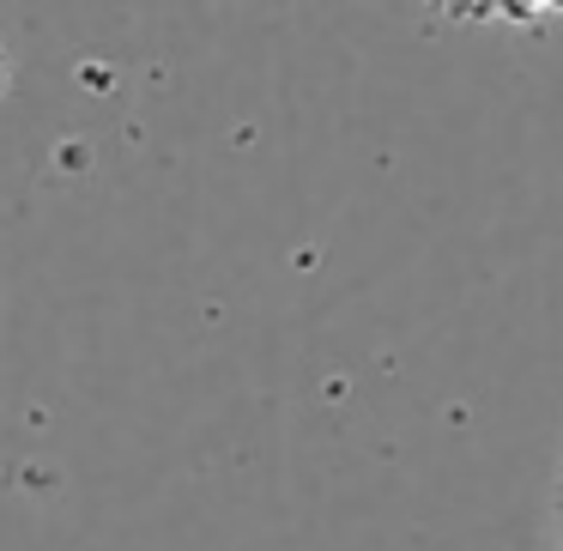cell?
Wrapping results in <instances>:
<instances>
[{
  "label": "cell",
  "instance_id": "7a4b0ae2",
  "mask_svg": "<svg viewBox=\"0 0 563 551\" xmlns=\"http://www.w3.org/2000/svg\"><path fill=\"white\" fill-rule=\"evenodd\" d=\"M558 521H563V466H558Z\"/></svg>",
  "mask_w": 563,
  "mask_h": 551
},
{
  "label": "cell",
  "instance_id": "6da1fadb",
  "mask_svg": "<svg viewBox=\"0 0 563 551\" xmlns=\"http://www.w3.org/2000/svg\"><path fill=\"white\" fill-rule=\"evenodd\" d=\"M0 91H7V43H0Z\"/></svg>",
  "mask_w": 563,
  "mask_h": 551
}]
</instances>
